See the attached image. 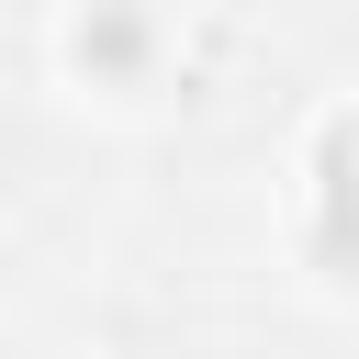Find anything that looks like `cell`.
I'll return each instance as SVG.
<instances>
[{"label":"cell","mask_w":359,"mask_h":359,"mask_svg":"<svg viewBox=\"0 0 359 359\" xmlns=\"http://www.w3.org/2000/svg\"><path fill=\"white\" fill-rule=\"evenodd\" d=\"M314 236L325 247H359V112H337L314 135Z\"/></svg>","instance_id":"cell-1"},{"label":"cell","mask_w":359,"mask_h":359,"mask_svg":"<svg viewBox=\"0 0 359 359\" xmlns=\"http://www.w3.org/2000/svg\"><path fill=\"white\" fill-rule=\"evenodd\" d=\"M146 45H157V34H146V11H135V0H90V11H79V34H67V56H79L90 79H135V67H146Z\"/></svg>","instance_id":"cell-2"}]
</instances>
